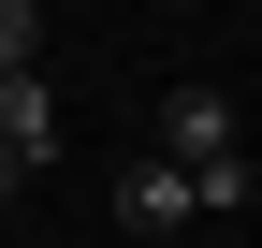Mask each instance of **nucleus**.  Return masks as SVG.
<instances>
[{
	"instance_id": "3",
	"label": "nucleus",
	"mask_w": 262,
	"mask_h": 248,
	"mask_svg": "<svg viewBox=\"0 0 262 248\" xmlns=\"http://www.w3.org/2000/svg\"><path fill=\"white\" fill-rule=\"evenodd\" d=\"M117 234H189V175L175 161H131L117 175Z\"/></svg>"
},
{
	"instance_id": "2",
	"label": "nucleus",
	"mask_w": 262,
	"mask_h": 248,
	"mask_svg": "<svg viewBox=\"0 0 262 248\" xmlns=\"http://www.w3.org/2000/svg\"><path fill=\"white\" fill-rule=\"evenodd\" d=\"M0 161H29V175L58 161V88H44V73H15V88H0Z\"/></svg>"
},
{
	"instance_id": "4",
	"label": "nucleus",
	"mask_w": 262,
	"mask_h": 248,
	"mask_svg": "<svg viewBox=\"0 0 262 248\" xmlns=\"http://www.w3.org/2000/svg\"><path fill=\"white\" fill-rule=\"evenodd\" d=\"M29 58H44V15H29V0H0V88H15Z\"/></svg>"
},
{
	"instance_id": "1",
	"label": "nucleus",
	"mask_w": 262,
	"mask_h": 248,
	"mask_svg": "<svg viewBox=\"0 0 262 248\" xmlns=\"http://www.w3.org/2000/svg\"><path fill=\"white\" fill-rule=\"evenodd\" d=\"M160 161H175V175H233V161H248V102H233L219 73L160 88Z\"/></svg>"
}]
</instances>
